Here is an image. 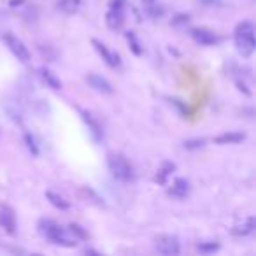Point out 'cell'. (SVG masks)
I'll return each instance as SVG.
<instances>
[{
	"label": "cell",
	"mask_w": 256,
	"mask_h": 256,
	"mask_svg": "<svg viewBox=\"0 0 256 256\" xmlns=\"http://www.w3.org/2000/svg\"><path fill=\"white\" fill-rule=\"evenodd\" d=\"M46 198L51 202V206H54L56 209H62V210H67L68 207H70V204L67 202V200L64 198V196H60L58 193H53V192H48L46 193Z\"/></svg>",
	"instance_id": "obj_20"
},
{
	"label": "cell",
	"mask_w": 256,
	"mask_h": 256,
	"mask_svg": "<svg viewBox=\"0 0 256 256\" xmlns=\"http://www.w3.org/2000/svg\"><path fill=\"white\" fill-rule=\"evenodd\" d=\"M81 193H82L84 196H90V198H92V202H93V204H96V206H104L102 198H100V196L96 195V193L93 192L92 188H88V186H84V188L81 190Z\"/></svg>",
	"instance_id": "obj_24"
},
{
	"label": "cell",
	"mask_w": 256,
	"mask_h": 256,
	"mask_svg": "<svg viewBox=\"0 0 256 256\" xmlns=\"http://www.w3.org/2000/svg\"><path fill=\"white\" fill-rule=\"evenodd\" d=\"M154 248H156V251L160 252V254H165V256L179 254V251H181L178 237H174V235H160V237H156Z\"/></svg>",
	"instance_id": "obj_7"
},
{
	"label": "cell",
	"mask_w": 256,
	"mask_h": 256,
	"mask_svg": "<svg viewBox=\"0 0 256 256\" xmlns=\"http://www.w3.org/2000/svg\"><path fill=\"white\" fill-rule=\"evenodd\" d=\"M39 76H40V79H42V81L46 82L48 86H50L51 90H62L60 78H58V76L54 74L53 70H50L48 67H40L39 68Z\"/></svg>",
	"instance_id": "obj_14"
},
{
	"label": "cell",
	"mask_w": 256,
	"mask_h": 256,
	"mask_svg": "<svg viewBox=\"0 0 256 256\" xmlns=\"http://www.w3.org/2000/svg\"><path fill=\"white\" fill-rule=\"evenodd\" d=\"M68 234H72L76 238H81V240H86L88 238V232L78 223H70L68 224Z\"/></svg>",
	"instance_id": "obj_21"
},
{
	"label": "cell",
	"mask_w": 256,
	"mask_h": 256,
	"mask_svg": "<svg viewBox=\"0 0 256 256\" xmlns=\"http://www.w3.org/2000/svg\"><path fill=\"white\" fill-rule=\"evenodd\" d=\"M252 232H254V218L249 216L248 220H244L242 223H238L237 226L234 228V234L235 235H242V237H246V235H251Z\"/></svg>",
	"instance_id": "obj_17"
},
{
	"label": "cell",
	"mask_w": 256,
	"mask_h": 256,
	"mask_svg": "<svg viewBox=\"0 0 256 256\" xmlns=\"http://www.w3.org/2000/svg\"><path fill=\"white\" fill-rule=\"evenodd\" d=\"M124 22V0H110L106 23L110 30H120Z\"/></svg>",
	"instance_id": "obj_4"
},
{
	"label": "cell",
	"mask_w": 256,
	"mask_h": 256,
	"mask_svg": "<svg viewBox=\"0 0 256 256\" xmlns=\"http://www.w3.org/2000/svg\"><path fill=\"white\" fill-rule=\"evenodd\" d=\"M174 170H176V164H172V162H164V165H162V168L158 170L154 181L160 182V184H165L167 179H168V176H170Z\"/></svg>",
	"instance_id": "obj_19"
},
{
	"label": "cell",
	"mask_w": 256,
	"mask_h": 256,
	"mask_svg": "<svg viewBox=\"0 0 256 256\" xmlns=\"http://www.w3.org/2000/svg\"><path fill=\"white\" fill-rule=\"evenodd\" d=\"M0 226L8 234H16V214L14 209L8 204H0Z\"/></svg>",
	"instance_id": "obj_8"
},
{
	"label": "cell",
	"mask_w": 256,
	"mask_h": 256,
	"mask_svg": "<svg viewBox=\"0 0 256 256\" xmlns=\"http://www.w3.org/2000/svg\"><path fill=\"white\" fill-rule=\"evenodd\" d=\"M81 4H82L81 0H58L56 8L64 14H76L81 9Z\"/></svg>",
	"instance_id": "obj_15"
},
{
	"label": "cell",
	"mask_w": 256,
	"mask_h": 256,
	"mask_svg": "<svg viewBox=\"0 0 256 256\" xmlns=\"http://www.w3.org/2000/svg\"><path fill=\"white\" fill-rule=\"evenodd\" d=\"M196 249H198L200 252H204V254H210V252H216L218 249H220V244H218V242H212V240L198 242V244H196Z\"/></svg>",
	"instance_id": "obj_22"
},
{
	"label": "cell",
	"mask_w": 256,
	"mask_h": 256,
	"mask_svg": "<svg viewBox=\"0 0 256 256\" xmlns=\"http://www.w3.org/2000/svg\"><path fill=\"white\" fill-rule=\"evenodd\" d=\"M107 167L110 174L121 182H130L134 179V168L128 164V160L120 153H110L107 156Z\"/></svg>",
	"instance_id": "obj_3"
},
{
	"label": "cell",
	"mask_w": 256,
	"mask_h": 256,
	"mask_svg": "<svg viewBox=\"0 0 256 256\" xmlns=\"http://www.w3.org/2000/svg\"><path fill=\"white\" fill-rule=\"evenodd\" d=\"M81 118H82V121H84L86 126H88L93 140H95V142H102L104 130H102V124L98 123V120H96L92 112H88V110H81Z\"/></svg>",
	"instance_id": "obj_9"
},
{
	"label": "cell",
	"mask_w": 256,
	"mask_h": 256,
	"mask_svg": "<svg viewBox=\"0 0 256 256\" xmlns=\"http://www.w3.org/2000/svg\"><path fill=\"white\" fill-rule=\"evenodd\" d=\"M192 37L195 39V42L202 44V46H214L220 42V37L209 28H193Z\"/></svg>",
	"instance_id": "obj_12"
},
{
	"label": "cell",
	"mask_w": 256,
	"mask_h": 256,
	"mask_svg": "<svg viewBox=\"0 0 256 256\" xmlns=\"http://www.w3.org/2000/svg\"><path fill=\"white\" fill-rule=\"evenodd\" d=\"M148 12H150L151 18H160V16L164 14V8L158 6L156 2H153V4L148 6Z\"/></svg>",
	"instance_id": "obj_26"
},
{
	"label": "cell",
	"mask_w": 256,
	"mask_h": 256,
	"mask_svg": "<svg viewBox=\"0 0 256 256\" xmlns=\"http://www.w3.org/2000/svg\"><path fill=\"white\" fill-rule=\"evenodd\" d=\"M204 146H206V140H204V139H190V140H186V142H184V148H186V150H190V151L200 150V148H204Z\"/></svg>",
	"instance_id": "obj_25"
},
{
	"label": "cell",
	"mask_w": 256,
	"mask_h": 256,
	"mask_svg": "<svg viewBox=\"0 0 256 256\" xmlns=\"http://www.w3.org/2000/svg\"><path fill=\"white\" fill-rule=\"evenodd\" d=\"M23 140H25V144H26V148H28L30 153H32L34 156H37V154H39V148H37L36 139H34V137H32V134L26 132L25 136H23Z\"/></svg>",
	"instance_id": "obj_23"
},
{
	"label": "cell",
	"mask_w": 256,
	"mask_h": 256,
	"mask_svg": "<svg viewBox=\"0 0 256 256\" xmlns=\"http://www.w3.org/2000/svg\"><path fill=\"white\" fill-rule=\"evenodd\" d=\"M235 46H237V51L244 58L252 54L256 40H254V25L251 22H242L237 25V28H235Z\"/></svg>",
	"instance_id": "obj_1"
},
{
	"label": "cell",
	"mask_w": 256,
	"mask_h": 256,
	"mask_svg": "<svg viewBox=\"0 0 256 256\" xmlns=\"http://www.w3.org/2000/svg\"><path fill=\"white\" fill-rule=\"evenodd\" d=\"M237 86H238V90H240V92H244L248 96L251 95V92H249V90H246V84H244V82H240V81H238V82H237Z\"/></svg>",
	"instance_id": "obj_30"
},
{
	"label": "cell",
	"mask_w": 256,
	"mask_h": 256,
	"mask_svg": "<svg viewBox=\"0 0 256 256\" xmlns=\"http://www.w3.org/2000/svg\"><path fill=\"white\" fill-rule=\"evenodd\" d=\"M170 104H172V106L178 107V109L181 110V112H188V107H186L184 104L181 102V100H178V98H170Z\"/></svg>",
	"instance_id": "obj_29"
},
{
	"label": "cell",
	"mask_w": 256,
	"mask_h": 256,
	"mask_svg": "<svg viewBox=\"0 0 256 256\" xmlns=\"http://www.w3.org/2000/svg\"><path fill=\"white\" fill-rule=\"evenodd\" d=\"M9 8L12 11H16L23 20L30 23H36L37 18H39V12H37V8L28 2V0H9Z\"/></svg>",
	"instance_id": "obj_5"
},
{
	"label": "cell",
	"mask_w": 256,
	"mask_h": 256,
	"mask_svg": "<svg viewBox=\"0 0 256 256\" xmlns=\"http://www.w3.org/2000/svg\"><path fill=\"white\" fill-rule=\"evenodd\" d=\"M204 8H221V0H198Z\"/></svg>",
	"instance_id": "obj_28"
},
{
	"label": "cell",
	"mask_w": 256,
	"mask_h": 256,
	"mask_svg": "<svg viewBox=\"0 0 256 256\" xmlns=\"http://www.w3.org/2000/svg\"><path fill=\"white\" fill-rule=\"evenodd\" d=\"M142 2H144L146 6H150V4H153V2H156V0H142Z\"/></svg>",
	"instance_id": "obj_31"
},
{
	"label": "cell",
	"mask_w": 256,
	"mask_h": 256,
	"mask_svg": "<svg viewBox=\"0 0 256 256\" xmlns=\"http://www.w3.org/2000/svg\"><path fill=\"white\" fill-rule=\"evenodd\" d=\"M168 195L172 196V198H178V200H182L186 198V196L190 195V182L188 179L184 178H178L174 182H172V186L168 188Z\"/></svg>",
	"instance_id": "obj_13"
},
{
	"label": "cell",
	"mask_w": 256,
	"mask_h": 256,
	"mask_svg": "<svg viewBox=\"0 0 256 256\" xmlns=\"http://www.w3.org/2000/svg\"><path fill=\"white\" fill-rule=\"evenodd\" d=\"M39 232L46 238H50L53 244L65 246V248H74L76 246V242L67 237V232H65L58 223H54L53 220H40L39 221Z\"/></svg>",
	"instance_id": "obj_2"
},
{
	"label": "cell",
	"mask_w": 256,
	"mask_h": 256,
	"mask_svg": "<svg viewBox=\"0 0 256 256\" xmlns=\"http://www.w3.org/2000/svg\"><path fill=\"white\" fill-rule=\"evenodd\" d=\"M124 37H126V42H128V48H130V51H132L134 54H137V56H140L144 50H142V44H140V40L137 39L136 32L128 30V32L124 34Z\"/></svg>",
	"instance_id": "obj_18"
},
{
	"label": "cell",
	"mask_w": 256,
	"mask_h": 256,
	"mask_svg": "<svg viewBox=\"0 0 256 256\" xmlns=\"http://www.w3.org/2000/svg\"><path fill=\"white\" fill-rule=\"evenodd\" d=\"M92 44H93V48L96 50V53L102 56V60L106 62L109 67H118V65L121 64L118 53H112V51H110L104 42H100V40H96V39H92Z\"/></svg>",
	"instance_id": "obj_10"
},
{
	"label": "cell",
	"mask_w": 256,
	"mask_h": 256,
	"mask_svg": "<svg viewBox=\"0 0 256 256\" xmlns=\"http://www.w3.org/2000/svg\"><path fill=\"white\" fill-rule=\"evenodd\" d=\"M190 23V14H176L174 18H172V25L174 26H184Z\"/></svg>",
	"instance_id": "obj_27"
},
{
	"label": "cell",
	"mask_w": 256,
	"mask_h": 256,
	"mask_svg": "<svg viewBox=\"0 0 256 256\" xmlns=\"http://www.w3.org/2000/svg\"><path fill=\"white\" fill-rule=\"evenodd\" d=\"M244 139H246V136L240 132H226V134L218 136L216 139H214V142L216 144H238Z\"/></svg>",
	"instance_id": "obj_16"
},
{
	"label": "cell",
	"mask_w": 256,
	"mask_h": 256,
	"mask_svg": "<svg viewBox=\"0 0 256 256\" xmlns=\"http://www.w3.org/2000/svg\"><path fill=\"white\" fill-rule=\"evenodd\" d=\"M86 81H88V84L92 86L95 92L104 93V95H112L114 93L112 84H110L106 78H102L100 74H88L86 76Z\"/></svg>",
	"instance_id": "obj_11"
},
{
	"label": "cell",
	"mask_w": 256,
	"mask_h": 256,
	"mask_svg": "<svg viewBox=\"0 0 256 256\" xmlns=\"http://www.w3.org/2000/svg\"><path fill=\"white\" fill-rule=\"evenodd\" d=\"M4 42H6V46L11 50V53L14 54L20 62L26 64V62L30 60V51H28V48L25 46V42H23L22 39H18V37L12 36V34H6Z\"/></svg>",
	"instance_id": "obj_6"
}]
</instances>
